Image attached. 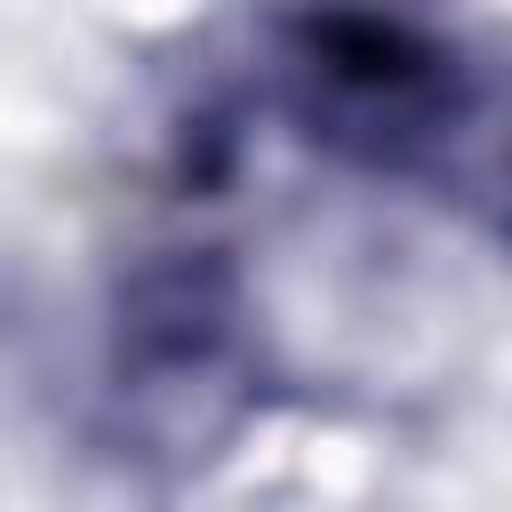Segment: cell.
<instances>
[{"label":"cell","instance_id":"obj_1","mask_svg":"<svg viewBox=\"0 0 512 512\" xmlns=\"http://www.w3.org/2000/svg\"><path fill=\"white\" fill-rule=\"evenodd\" d=\"M280 112L360 176L480 184L488 80L456 32L392 0H304L272 40Z\"/></svg>","mask_w":512,"mask_h":512},{"label":"cell","instance_id":"obj_2","mask_svg":"<svg viewBox=\"0 0 512 512\" xmlns=\"http://www.w3.org/2000/svg\"><path fill=\"white\" fill-rule=\"evenodd\" d=\"M264 400V336L224 248H152L104 320V424L136 464L216 456Z\"/></svg>","mask_w":512,"mask_h":512}]
</instances>
